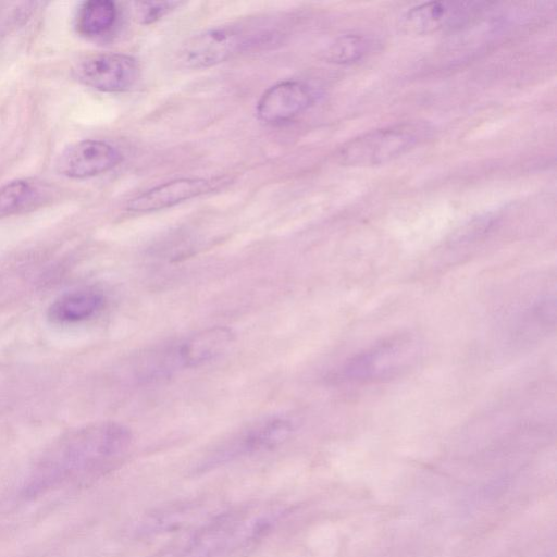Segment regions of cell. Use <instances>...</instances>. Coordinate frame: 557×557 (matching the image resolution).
<instances>
[{"instance_id": "obj_2", "label": "cell", "mask_w": 557, "mask_h": 557, "mask_svg": "<svg viewBox=\"0 0 557 557\" xmlns=\"http://www.w3.org/2000/svg\"><path fill=\"white\" fill-rule=\"evenodd\" d=\"M277 512L244 510L211 521L175 548L170 557H230L264 535Z\"/></svg>"}, {"instance_id": "obj_11", "label": "cell", "mask_w": 557, "mask_h": 557, "mask_svg": "<svg viewBox=\"0 0 557 557\" xmlns=\"http://www.w3.org/2000/svg\"><path fill=\"white\" fill-rule=\"evenodd\" d=\"M313 102L312 90L298 81L280 82L260 97L256 112L265 124H282L305 112Z\"/></svg>"}, {"instance_id": "obj_1", "label": "cell", "mask_w": 557, "mask_h": 557, "mask_svg": "<svg viewBox=\"0 0 557 557\" xmlns=\"http://www.w3.org/2000/svg\"><path fill=\"white\" fill-rule=\"evenodd\" d=\"M132 443L131 431L116 422H99L71 431L40 456L22 486V495L35 498L90 485L125 461Z\"/></svg>"}, {"instance_id": "obj_4", "label": "cell", "mask_w": 557, "mask_h": 557, "mask_svg": "<svg viewBox=\"0 0 557 557\" xmlns=\"http://www.w3.org/2000/svg\"><path fill=\"white\" fill-rule=\"evenodd\" d=\"M431 127L423 122H404L377 128L345 143L336 152L346 166H373L389 162L425 141Z\"/></svg>"}, {"instance_id": "obj_3", "label": "cell", "mask_w": 557, "mask_h": 557, "mask_svg": "<svg viewBox=\"0 0 557 557\" xmlns=\"http://www.w3.org/2000/svg\"><path fill=\"white\" fill-rule=\"evenodd\" d=\"M420 355L421 344L414 335H392L350 357L335 380L352 384L389 381L410 370Z\"/></svg>"}, {"instance_id": "obj_12", "label": "cell", "mask_w": 557, "mask_h": 557, "mask_svg": "<svg viewBox=\"0 0 557 557\" xmlns=\"http://www.w3.org/2000/svg\"><path fill=\"white\" fill-rule=\"evenodd\" d=\"M233 341L234 333L228 327L214 326L200 331L172 346L176 368L205 364L224 352Z\"/></svg>"}, {"instance_id": "obj_15", "label": "cell", "mask_w": 557, "mask_h": 557, "mask_svg": "<svg viewBox=\"0 0 557 557\" xmlns=\"http://www.w3.org/2000/svg\"><path fill=\"white\" fill-rule=\"evenodd\" d=\"M371 41L360 34L337 37L325 50L324 58L334 64H351L361 60L370 50Z\"/></svg>"}, {"instance_id": "obj_16", "label": "cell", "mask_w": 557, "mask_h": 557, "mask_svg": "<svg viewBox=\"0 0 557 557\" xmlns=\"http://www.w3.org/2000/svg\"><path fill=\"white\" fill-rule=\"evenodd\" d=\"M36 189L27 181L14 180L0 186V219L26 209L35 199Z\"/></svg>"}, {"instance_id": "obj_5", "label": "cell", "mask_w": 557, "mask_h": 557, "mask_svg": "<svg viewBox=\"0 0 557 557\" xmlns=\"http://www.w3.org/2000/svg\"><path fill=\"white\" fill-rule=\"evenodd\" d=\"M261 35H248L235 25L214 26L191 37L182 48L181 62L191 69L209 67L232 58L248 46L260 45Z\"/></svg>"}, {"instance_id": "obj_17", "label": "cell", "mask_w": 557, "mask_h": 557, "mask_svg": "<svg viewBox=\"0 0 557 557\" xmlns=\"http://www.w3.org/2000/svg\"><path fill=\"white\" fill-rule=\"evenodd\" d=\"M138 7L139 21L143 24H150L159 20L168 12L180 5L178 2L166 1V2H139L136 3Z\"/></svg>"}, {"instance_id": "obj_7", "label": "cell", "mask_w": 557, "mask_h": 557, "mask_svg": "<svg viewBox=\"0 0 557 557\" xmlns=\"http://www.w3.org/2000/svg\"><path fill=\"white\" fill-rule=\"evenodd\" d=\"M85 85L106 92L129 89L139 77L137 61L124 53H99L85 59L76 70Z\"/></svg>"}, {"instance_id": "obj_14", "label": "cell", "mask_w": 557, "mask_h": 557, "mask_svg": "<svg viewBox=\"0 0 557 557\" xmlns=\"http://www.w3.org/2000/svg\"><path fill=\"white\" fill-rule=\"evenodd\" d=\"M117 20L116 4L111 0L84 2L76 15L78 33L88 37L102 36L111 30Z\"/></svg>"}, {"instance_id": "obj_10", "label": "cell", "mask_w": 557, "mask_h": 557, "mask_svg": "<svg viewBox=\"0 0 557 557\" xmlns=\"http://www.w3.org/2000/svg\"><path fill=\"white\" fill-rule=\"evenodd\" d=\"M224 183L223 178L183 177L154 186L127 203L131 212H152L173 207L191 198L211 193Z\"/></svg>"}, {"instance_id": "obj_6", "label": "cell", "mask_w": 557, "mask_h": 557, "mask_svg": "<svg viewBox=\"0 0 557 557\" xmlns=\"http://www.w3.org/2000/svg\"><path fill=\"white\" fill-rule=\"evenodd\" d=\"M293 430V423L285 418L258 422L222 443L199 463L196 471L206 472L238 458L272 449L283 444Z\"/></svg>"}, {"instance_id": "obj_9", "label": "cell", "mask_w": 557, "mask_h": 557, "mask_svg": "<svg viewBox=\"0 0 557 557\" xmlns=\"http://www.w3.org/2000/svg\"><path fill=\"white\" fill-rule=\"evenodd\" d=\"M487 3L431 1L409 9L401 25L409 33L432 34L453 27L480 13Z\"/></svg>"}, {"instance_id": "obj_8", "label": "cell", "mask_w": 557, "mask_h": 557, "mask_svg": "<svg viewBox=\"0 0 557 557\" xmlns=\"http://www.w3.org/2000/svg\"><path fill=\"white\" fill-rule=\"evenodd\" d=\"M121 160V152L111 144L85 139L71 145L60 154L57 169L66 177L87 178L113 169Z\"/></svg>"}, {"instance_id": "obj_13", "label": "cell", "mask_w": 557, "mask_h": 557, "mask_svg": "<svg viewBox=\"0 0 557 557\" xmlns=\"http://www.w3.org/2000/svg\"><path fill=\"white\" fill-rule=\"evenodd\" d=\"M104 304L103 295L92 288L71 290L59 296L48 309L53 323L70 324L94 317Z\"/></svg>"}]
</instances>
